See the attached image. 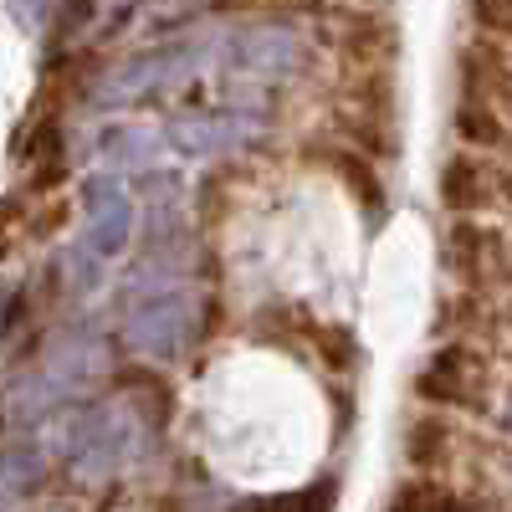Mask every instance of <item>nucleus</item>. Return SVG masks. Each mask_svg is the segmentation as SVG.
<instances>
[{"mask_svg":"<svg viewBox=\"0 0 512 512\" xmlns=\"http://www.w3.org/2000/svg\"><path fill=\"white\" fill-rule=\"evenodd\" d=\"M190 318V256L175 241H154L123 287V344L144 359H175L190 344Z\"/></svg>","mask_w":512,"mask_h":512,"instance_id":"obj_1","label":"nucleus"},{"mask_svg":"<svg viewBox=\"0 0 512 512\" xmlns=\"http://www.w3.org/2000/svg\"><path fill=\"white\" fill-rule=\"evenodd\" d=\"M210 57H216V41L210 36L164 41V47L139 52V57H128L123 67H113L103 77V88H98V103L123 108V103H144V98H159V93H175L180 82H190Z\"/></svg>","mask_w":512,"mask_h":512,"instance_id":"obj_2","label":"nucleus"},{"mask_svg":"<svg viewBox=\"0 0 512 512\" xmlns=\"http://www.w3.org/2000/svg\"><path fill=\"white\" fill-rule=\"evenodd\" d=\"M134 436H139V425L118 405H82V410H67L57 420V451L88 482L113 477L128 461V451H134Z\"/></svg>","mask_w":512,"mask_h":512,"instance_id":"obj_3","label":"nucleus"},{"mask_svg":"<svg viewBox=\"0 0 512 512\" xmlns=\"http://www.w3.org/2000/svg\"><path fill=\"white\" fill-rule=\"evenodd\" d=\"M216 57L226 82H236V88H277L303 62V36L287 21H251L216 41Z\"/></svg>","mask_w":512,"mask_h":512,"instance_id":"obj_4","label":"nucleus"},{"mask_svg":"<svg viewBox=\"0 0 512 512\" xmlns=\"http://www.w3.org/2000/svg\"><path fill=\"white\" fill-rule=\"evenodd\" d=\"M262 134V118L251 108H195L175 113L164 123V144L185 154V159H210V154H231Z\"/></svg>","mask_w":512,"mask_h":512,"instance_id":"obj_5","label":"nucleus"},{"mask_svg":"<svg viewBox=\"0 0 512 512\" xmlns=\"http://www.w3.org/2000/svg\"><path fill=\"white\" fill-rule=\"evenodd\" d=\"M82 210H88V231H82V246L103 262L123 256V246L134 241V195L123 190V180L98 175L82 195Z\"/></svg>","mask_w":512,"mask_h":512,"instance_id":"obj_6","label":"nucleus"},{"mask_svg":"<svg viewBox=\"0 0 512 512\" xmlns=\"http://www.w3.org/2000/svg\"><path fill=\"white\" fill-rule=\"evenodd\" d=\"M108 374V344L98 333H88V328H72V333H62L57 344L47 349V364H41V384L62 400V395H72V390H88V384H98Z\"/></svg>","mask_w":512,"mask_h":512,"instance_id":"obj_7","label":"nucleus"},{"mask_svg":"<svg viewBox=\"0 0 512 512\" xmlns=\"http://www.w3.org/2000/svg\"><path fill=\"white\" fill-rule=\"evenodd\" d=\"M415 390L436 405H456V400H472V364H466L461 349H441L431 354V364L420 369Z\"/></svg>","mask_w":512,"mask_h":512,"instance_id":"obj_8","label":"nucleus"},{"mask_svg":"<svg viewBox=\"0 0 512 512\" xmlns=\"http://www.w3.org/2000/svg\"><path fill=\"white\" fill-rule=\"evenodd\" d=\"M159 149H169L164 128H149V123H118L103 134V164L113 169H149Z\"/></svg>","mask_w":512,"mask_h":512,"instance_id":"obj_9","label":"nucleus"},{"mask_svg":"<svg viewBox=\"0 0 512 512\" xmlns=\"http://www.w3.org/2000/svg\"><path fill=\"white\" fill-rule=\"evenodd\" d=\"M441 200L456 210V216H466V210H482L492 200V175L472 159V154H461L441 169Z\"/></svg>","mask_w":512,"mask_h":512,"instance_id":"obj_10","label":"nucleus"},{"mask_svg":"<svg viewBox=\"0 0 512 512\" xmlns=\"http://www.w3.org/2000/svg\"><path fill=\"white\" fill-rule=\"evenodd\" d=\"M41 477H47V456H41L36 446L16 441V446L0 451V502H16V497L36 492Z\"/></svg>","mask_w":512,"mask_h":512,"instance_id":"obj_11","label":"nucleus"},{"mask_svg":"<svg viewBox=\"0 0 512 512\" xmlns=\"http://www.w3.org/2000/svg\"><path fill=\"white\" fill-rule=\"evenodd\" d=\"M456 134H461L466 144H477V149H492V144H502V123H497L492 103L466 93V98H461V108H456Z\"/></svg>","mask_w":512,"mask_h":512,"instance_id":"obj_12","label":"nucleus"},{"mask_svg":"<svg viewBox=\"0 0 512 512\" xmlns=\"http://www.w3.org/2000/svg\"><path fill=\"white\" fill-rule=\"evenodd\" d=\"M446 425L441 420H415L410 425V441H405V456L415 461V466H436L441 456H446Z\"/></svg>","mask_w":512,"mask_h":512,"instance_id":"obj_13","label":"nucleus"},{"mask_svg":"<svg viewBox=\"0 0 512 512\" xmlns=\"http://www.w3.org/2000/svg\"><path fill=\"white\" fill-rule=\"evenodd\" d=\"M482 251H487V236H482V231L456 226V236H451V256H456V267H461L466 277H477V272H482Z\"/></svg>","mask_w":512,"mask_h":512,"instance_id":"obj_14","label":"nucleus"},{"mask_svg":"<svg viewBox=\"0 0 512 512\" xmlns=\"http://www.w3.org/2000/svg\"><path fill=\"white\" fill-rule=\"evenodd\" d=\"M472 16H477L487 31L512 36V0H472Z\"/></svg>","mask_w":512,"mask_h":512,"instance_id":"obj_15","label":"nucleus"},{"mask_svg":"<svg viewBox=\"0 0 512 512\" xmlns=\"http://www.w3.org/2000/svg\"><path fill=\"white\" fill-rule=\"evenodd\" d=\"M507 415H512V410H507Z\"/></svg>","mask_w":512,"mask_h":512,"instance_id":"obj_16","label":"nucleus"}]
</instances>
